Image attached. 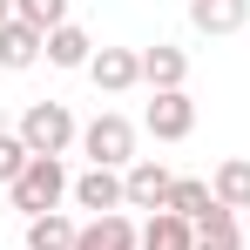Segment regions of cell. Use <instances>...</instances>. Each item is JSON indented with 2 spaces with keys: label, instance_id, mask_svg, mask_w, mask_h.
<instances>
[{
  "label": "cell",
  "instance_id": "cell-1",
  "mask_svg": "<svg viewBox=\"0 0 250 250\" xmlns=\"http://www.w3.org/2000/svg\"><path fill=\"white\" fill-rule=\"evenodd\" d=\"M21 142H27V156H68L82 142V122H75L68 102H27L21 108Z\"/></svg>",
  "mask_w": 250,
  "mask_h": 250
},
{
  "label": "cell",
  "instance_id": "cell-2",
  "mask_svg": "<svg viewBox=\"0 0 250 250\" xmlns=\"http://www.w3.org/2000/svg\"><path fill=\"white\" fill-rule=\"evenodd\" d=\"M68 189H75V176L61 169V156H34V163L14 176V189H7V196H14L21 216H47V209H61Z\"/></svg>",
  "mask_w": 250,
  "mask_h": 250
},
{
  "label": "cell",
  "instance_id": "cell-3",
  "mask_svg": "<svg viewBox=\"0 0 250 250\" xmlns=\"http://www.w3.org/2000/svg\"><path fill=\"white\" fill-rule=\"evenodd\" d=\"M82 156L95 169H128V163H135V122L115 115V108H102V115L82 128Z\"/></svg>",
  "mask_w": 250,
  "mask_h": 250
},
{
  "label": "cell",
  "instance_id": "cell-4",
  "mask_svg": "<svg viewBox=\"0 0 250 250\" xmlns=\"http://www.w3.org/2000/svg\"><path fill=\"white\" fill-rule=\"evenodd\" d=\"M169 189H176V176H169L156 156H135V163L122 169V203L128 209H149V216H156V209H169Z\"/></svg>",
  "mask_w": 250,
  "mask_h": 250
},
{
  "label": "cell",
  "instance_id": "cell-5",
  "mask_svg": "<svg viewBox=\"0 0 250 250\" xmlns=\"http://www.w3.org/2000/svg\"><path fill=\"white\" fill-rule=\"evenodd\" d=\"M142 128H149L156 142H189V128H196V102H189V88H163V95L142 108Z\"/></svg>",
  "mask_w": 250,
  "mask_h": 250
},
{
  "label": "cell",
  "instance_id": "cell-6",
  "mask_svg": "<svg viewBox=\"0 0 250 250\" xmlns=\"http://www.w3.org/2000/svg\"><path fill=\"white\" fill-rule=\"evenodd\" d=\"M88 82L102 88V95H128V88H142V47H95Z\"/></svg>",
  "mask_w": 250,
  "mask_h": 250
},
{
  "label": "cell",
  "instance_id": "cell-7",
  "mask_svg": "<svg viewBox=\"0 0 250 250\" xmlns=\"http://www.w3.org/2000/svg\"><path fill=\"white\" fill-rule=\"evenodd\" d=\"M68 196H75V209H88V216H115V209H128L122 203V169H95V163L75 176Z\"/></svg>",
  "mask_w": 250,
  "mask_h": 250
},
{
  "label": "cell",
  "instance_id": "cell-8",
  "mask_svg": "<svg viewBox=\"0 0 250 250\" xmlns=\"http://www.w3.org/2000/svg\"><path fill=\"white\" fill-rule=\"evenodd\" d=\"M75 250H142V223L122 216V209H115V216H88Z\"/></svg>",
  "mask_w": 250,
  "mask_h": 250
},
{
  "label": "cell",
  "instance_id": "cell-9",
  "mask_svg": "<svg viewBox=\"0 0 250 250\" xmlns=\"http://www.w3.org/2000/svg\"><path fill=\"white\" fill-rule=\"evenodd\" d=\"M41 54H47L41 27H27V21H7V27H0V68H7V75H27Z\"/></svg>",
  "mask_w": 250,
  "mask_h": 250
},
{
  "label": "cell",
  "instance_id": "cell-10",
  "mask_svg": "<svg viewBox=\"0 0 250 250\" xmlns=\"http://www.w3.org/2000/svg\"><path fill=\"white\" fill-rule=\"evenodd\" d=\"M142 82H149V95H163V88H183V82H189V54H183V47H169V41L142 47Z\"/></svg>",
  "mask_w": 250,
  "mask_h": 250
},
{
  "label": "cell",
  "instance_id": "cell-11",
  "mask_svg": "<svg viewBox=\"0 0 250 250\" xmlns=\"http://www.w3.org/2000/svg\"><path fill=\"white\" fill-rule=\"evenodd\" d=\"M250 21V0H189V27L196 34H237Z\"/></svg>",
  "mask_w": 250,
  "mask_h": 250
},
{
  "label": "cell",
  "instance_id": "cell-12",
  "mask_svg": "<svg viewBox=\"0 0 250 250\" xmlns=\"http://www.w3.org/2000/svg\"><path fill=\"white\" fill-rule=\"evenodd\" d=\"M142 250H196V223L176 216V209H156L142 223Z\"/></svg>",
  "mask_w": 250,
  "mask_h": 250
},
{
  "label": "cell",
  "instance_id": "cell-13",
  "mask_svg": "<svg viewBox=\"0 0 250 250\" xmlns=\"http://www.w3.org/2000/svg\"><path fill=\"white\" fill-rule=\"evenodd\" d=\"M75 237H82V223H75V216H61V209L27 216V250H75Z\"/></svg>",
  "mask_w": 250,
  "mask_h": 250
},
{
  "label": "cell",
  "instance_id": "cell-14",
  "mask_svg": "<svg viewBox=\"0 0 250 250\" xmlns=\"http://www.w3.org/2000/svg\"><path fill=\"white\" fill-rule=\"evenodd\" d=\"M196 250H244V223H237V209H209L196 216Z\"/></svg>",
  "mask_w": 250,
  "mask_h": 250
},
{
  "label": "cell",
  "instance_id": "cell-15",
  "mask_svg": "<svg viewBox=\"0 0 250 250\" xmlns=\"http://www.w3.org/2000/svg\"><path fill=\"white\" fill-rule=\"evenodd\" d=\"M209 189H216V203H223V209H250V156H230V163H216Z\"/></svg>",
  "mask_w": 250,
  "mask_h": 250
},
{
  "label": "cell",
  "instance_id": "cell-16",
  "mask_svg": "<svg viewBox=\"0 0 250 250\" xmlns=\"http://www.w3.org/2000/svg\"><path fill=\"white\" fill-rule=\"evenodd\" d=\"M47 61H54V68H88V61H95V41H88L75 21H61V27L47 34Z\"/></svg>",
  "mask_w": 250,
  "mask_h": 250
},
{
  "label": "cell",
  "instance_id": "cell-17",
  "mask_svg": "<svg viewBox=\"0 0 250 250\" xmlns=\"http://www.w3.org/2000/svg\"><path fill=\"white\" fill-rule=\"evenodd\" d=\"M169 209L196 223V216H209V209H216V189H209L203 176H176V189H169Z\"/></svg>",
  "mask_w": 250,
  "mask_h": 250
},
{
  "label": "cell",
  "instance_id": "cell-18",
  "mask_svg": "<svg viewBox=\"0 0 250 250\" xmlns=\"http://www.w3.org/2000/svg\"><path fill=\"white\" fill-rule=\"evenodd\" d=\"M14 21H27V27L54 34V27L68 21V0H14Z\"/></svg>",
  "mask_w": 250,
  "mask_h": 250
},
{
  "label": "cell",
  "instance_id": "cell-19",
  "mask_svg": "<svg viewBox=\"0 0 250 250\" xmlns=\"http://www.w3.org/2000/svg\"><path fill=\"white\" fill-rule=\"evenodd\" d=\"M34 163L27 156V142H21V128H0V189H14V176Z\"/></svg>",
  "mask_w": 250,
  "mask_h": 250
},
{
  "label": "cell",
  "instance_id": "cell-20",
  "mask_svg": "<svg viewBox=\"0 0 250 250\" xmlns=\"http://www.w3.org/2000/svg\"><path fill=\"white\" fill-rule=\"evenodd\" d=\"M7 21H14V0H0V27H7Z\"/></svg>",
  "mask_w": 250,
  "mask_h": 250
},
{
  "label": "cell",
  "instance_id": "cell-21",
  "mask_svg": "<svg viewBox=\"0 0 250 250\" xmlns=\"http://www.w3.org/2000/svg\"><path fill=\"white\" fill-rule=\"evenodd\" d=\"M244 250H250V223H244Z\"/></svg>",
  "mask_w": 250,
  "mask_h": 250
}]
</instances>
